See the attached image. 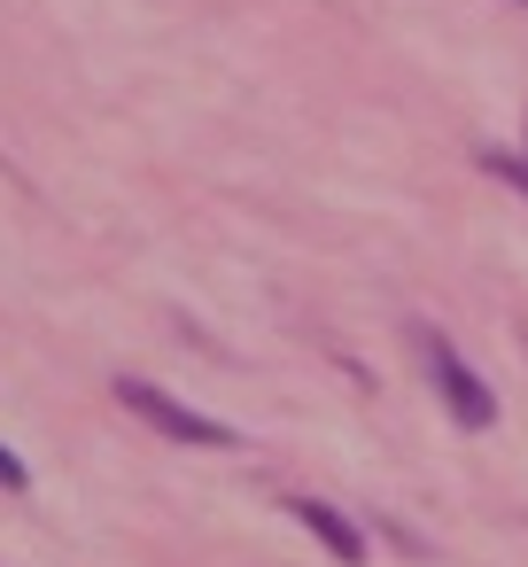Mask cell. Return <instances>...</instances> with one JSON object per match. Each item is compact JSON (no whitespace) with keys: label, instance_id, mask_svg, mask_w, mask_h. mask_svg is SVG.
<instances>
[{"label":"cell","instance_id":"obj_1","mask_svg":"<svg viewBox=\"0 0 528 567\" xmlns=\"http://www.w3.org/2000/svg\"><path fill=\"white\" fill-rule=\"evenodd\" d=\"M412 350H420V365H427V381H435V396H443V412H451L458 427H489V420H497L489 381L458 358V342H451L443 327H412Z\"/></svg>","mask_w":528,"mask_h":567},{"label":"cell","instance_id":"obj_2","mask_svg":"<svg viewBox=\"0 0 528 567\" xmlns=\"http://www.w3.org/2000/svg\"><path fill=\"white\" fill-rule=\"evenodd\" d=\"M117 396H125V412H141L156 435H172V443H203V451H234V427L226 420H210V412H195V404H179V396H164L156 381H141V373H125L117 381Z\"/></svg>","mask_w":528,"mask_h":567},{"label":"cell","instance_id":"obj_3","mask_svg":"<svg viewBox=\"0 0 528 567\" xmlns=\"http://www.w3.org/2000/svg\"><path fill=\"white\" fill-rule=\"evenodd\" d=\"M288 513H296V520H303V528H311V536H319V544H327L342 567H358V559H365V536H358V528H350V520H342L327 497H296Z\"/></svg>","mask_w":528,"mask_h":567},{"label":"cell","instance_id":"obj_4","mask_svg":"<svg viewBox=\"0 0 528 567\" xmlns=\"http://www.w3.org/2000/svg\"><path fill=\"white\" fill-rule=\"evenodd\" d=\"M482 172H497V179H513V187L528 195V156H513V148H482Z\"/></svg>","mask_w":528,"mask_h":567},{"label":"cell","instance_id":"obj_5","mask_svg":"<svg viewBox=\"0 0 528 567\" xmlns=\"http://www.w3.org/2000/svg\"><path fill=\"white\" fill-rule=\"evenodd\" d=\"M24 474H32V466H24L9 443H0V489H24Z\"/></svg>","mask_w":528,"mask_h":567}]
</instances>
